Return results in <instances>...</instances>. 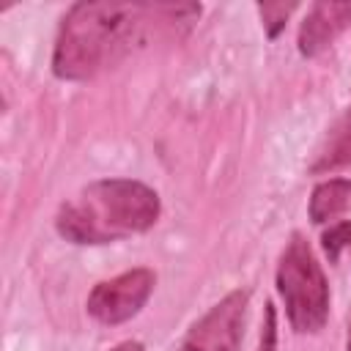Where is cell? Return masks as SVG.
I'll use <instances>...</instances> for the list:
<instances>
[{"instance_id":"obj_11","label":"cell","mask_w":351,"mask_h":351,"mask_svg":"<svg viewBox=\"0 0 351 351\" xmlns=\"http://www.w3.org/2000/svg\"><path fill=\"white\" fill-rule=\"evenodd\" d=\"M277 324H274V304H266V321H263V332H261V346L258 351H274L277 346Z\"/></svg>"},{"instance_id":"obj_1","label":"cell","mask_w":351,"mask_h":351,"mask_svg":"<svg viewBox=\"0 0 351 351\" xmlns=\"http://www.w3.org/2000/svg\"><path fill=\"white\" fill-rule=\"evenodd\" d=\"M200 5H143V3H77L63 16L52 71L60 80H90L148 41L159 27H189Z\"/></svg>"},{"instance_id":"obj_8","label":"cell","mask_w":351,"mask_h":351,"mask_svg":"<svg viewBox=\"0 0 351 351\" xmlns=\"http://www.w3.org/2000/svg\"><path fill=\"white\" fill-rule=\"evenodd\" d=\"M348 206H351V181H346V178H329V181H324V184H318L313 189V197H310V219L315 225L329 222V219L340 217Z\"/></svg>"},{"instance_id":"obj_6","label":"cell","mask_w":351,"mask_h":351,"mask_svg":"<svg viewBox=\"0 0 351 351\" xmlns=\"http://www.w3.org/2000/svg\"><path fill=\"white\" fill-rule=\"evenodd\" d=\"M348 25H351V3L343 0L315 3L299 27V52L307 58L324 52Z\"/></svg>"},{"instance_id":"obj_3","label":"cell","mask_w":351,"mask_h":351,"mask_svg":"<svg viewBox=\"0 0 351 351\" xmlns=\"http://www.w3.org/2000/svg\"><path fill=\"white\" fill-rule=\"evenodd\" d=\"M277 291L296 332L313 335L324 329L329 315V285L313 247L299 233H293V239L282 250L277 266Z\"/></svg>"},{"instance_id":"obj_10","label":"cell","mask_w":351,"mask_h":351,"mask_svg":"<svg viewBox=\"0 0 351 351\" xmlns=\"http://www.w3.org/2000/svg\"><path fill=\"white\" fill-rule=\"evenodd\" d=\"M293 8H296V3H261V5H258L269 38H274V36L282 30V25H285V19L291 16Z\"/></svg>"},{"instance_id":"obj_4","label":"cell","mask_w":351,"mask_h":351,"mask_svg":"<svg viewBox=\"0 0 351 351\" xmlns=\"http://www.w3.org/2000/svg\"><path fill=\"white\" fill-rule=\"evenodd\" d=\"M247 291H230L184 337L178 351H239L247 324Z\"/></svg>"},{"instance_id":"obj_12","label":"cell","mask_w":351,"mask_h":351,"mask_svg":"<svg viewBox=\"0 0 351 351\" xmlns=\"http://www.w3.org/2000/svg\"><path fill=\"white\" fill-rule=\"evenodd\" d=\"M112 351H143V346H140L137 340H126V343H121V346H115Z\"/></svg>"},{"instance_id":"obj_9","label":"cell","mask_w":351,"mask_h":351,"mask_svg":"<svg viewBox=\"0 0 351 351\" xmlns=\"http://www.w3.org/2000/svg\"><path fill=\"white\" fill-rule=\"evenodd\" d=\"M321 244H324V252H326L329 263H337L340 252H343L346 247H351V222H337V225H332L329 230H324Z\"/></svg>"},{"instance_id":"obj_2","label":"cell","mask_w":351,"mask_h":351,"mask_svg":"<svg viewBox=\"0 0 351 351\" xmlns=\"http://www.w3.org/2000/svg\"><path fill=\"white\" fill-rule=\"evenodd\" d=\"M156 219L159 195L151 186L129 178H104L63 203L55 225L74 244H110L148 230Z\"/></svg>"},{"instance_id":"obj_7","label":"cell","mask_w":351,"mask_h":351,"mask_svg":"<svg viewBox=\"0 0 351 351\" xmlns=\"http://www.w3.org/2000/svg\"><path fill=\"white\" fill-rule=\"evenodd\" d=\"M346 165H351V107L329 129V134H326L324 145L318 148L310 170L313 173H329V170H337Z\"/></svg>"},{"instance_id":"obj_13","label":"cell","mask_w":351,"mask_h":351,"mask_svg":"<svg viewBox=\"0 0 351 351\" xmlns=\"http://www.w3.org/2000/svg\"><path fill=\"white\" fill-rule=\"evenodd\" d=\"M348 351H351V324H348Z\"/></svg>"},{"instance_id":"obj_5","label":"cell","mask_w":351,"mask_h":351,"mask_svg":"<svg viewBox=\"0 0 351 351\" xmlns=\"http://www.w3.org/2000/svg\"><path fill=\"white\" fill-rule=\"evenodd\" d=\"M156 285V277L151 269H132L123 271L107 282H99L88 296V313L107 326L123 324L134 318L143 304L148 302L151 291Z\"/></svg>"}]
</instances>
